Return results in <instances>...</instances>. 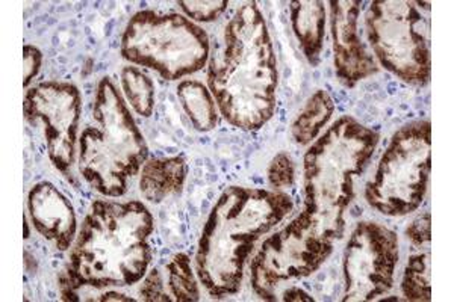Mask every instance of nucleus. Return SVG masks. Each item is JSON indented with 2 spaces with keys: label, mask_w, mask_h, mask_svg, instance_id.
I'll return each instance as SVG.
<instances>
[{
  "label": "nucleus",
  "mask_w": 454,
  "mask_h": 302,
  "mask_svg": "<svg viewBox=\"0 0 454 302\" xmlns=\"http://www.w3.org/2000/svg\"><path fill=\"white\" fill-rule=\"evenodd\" d=\"M29 237V226H27V220H25V239Z\"/></svg>",
  "instance_id": "cd10ccee"
},
{
  "label": "nucleus",
  "mask_w": 454,
  "mask_h": 302,
  "mask_svg": "<svg viewBox=\"0 0 454 302\" xmlns=\"http://www.w3.org/2000/svg\"><path fill=\"white\" fill-rule=\"evenodd\" d=\"M291 25L306 59L318 64L325 35V6L317 0H297L289 6Z\"/></svg>",
  "instance_id": "2eb2a0df"
},
{
  "label": "nucleus",
  "mask_w": 454,
  "mask_h": 302,
  "mask_svg": "<svg viewBox=\"0 0 454 302\" xmlns=\"http://www.w3.org/2000/svg\"><path fill=\"white\" fill-rule=\"evenodd\" d=\"M186 162L181 156L147 160L140 171L141 195L160 205L171 195L179 194L185 185Z\"/></svg>",
  "instance_id": "4468645a"
},
{
  "label": "nucleus",
  "mask_w": 454,
  "mask_h": 302,
  "mask_svg": "<svg viewBox=\"0 0 454 302\" xmlns=\"http://www.w3.org/2000/svg\"><path fill=\"white\" fill-rule=\"evenodd\" d=\"M403 297L408 301H432V257L419 252L411 257L403 274Z\"/></svg>",
  "instance_id": "a211bd4d"
},
{
  "label": "nucleus",
  "mask_w": 454,
  "mask_h": 302,
  "mask_svg": "<svg viewBox=\"0 0 454 302\" xmlns=\"http://www.w3.org/2000/svg\"><path fill=\"white\" fill-rule=\"evenodd\" d=\"M368 42L387 72L411 85H426L432 74L430 25L413 2L377 0L365 16Z\"/></svg>",
  "instance_id": "6e6552de"
},
{
  "label": "nucleus",
  "mask_w": 454,
  "mask_h": 302,
  "mask_svg": "<svg viewBox=\"0 0 454 302\" xmlns=\"http://www.w3.org/2000/svg\"><path fill=\"white\" fill-rule=\"evenodd\" d=\"M282 301H289V302H310L314 301V298L310 297L309 293L305 292L303 289H300V287L293 286L288 287L286 290H284L282 293V298H280Z\"/></svg>",
  "instance_id": "a878e982"
},
{
  "label": "nucleus",
  "mask_w": 454,
  "mask_h": 302,
  "mask_svg": "<svg viewBox=\"0 0 454 302\" xmlns=\"http://www.w3.org/2000/svg\"><path fill=\"white\" fill-rule=\"evenodd\" d=\"M333 250V242L318 235L299 215L267 237L250 261V283L265 301L278 299L282 283L306 278L320 269Z\"/></svg>",
  "instance_id": "1a4fd4ad"
},
{
  "label": "nucleus",
  "mask_w": 454,
  "mask_h": 302,
  "mask_svg": "<svg viewBox=\"0 0 454 302\" xmlns=\"http://www.w3.org/2000/svg\"><path fill=\"white\" fill-rule=\"evenodd\" d=\"M295 166L286 153L274 156L269 166V183L274 190H286L294 185Z\"/></svg>",
  "instance_id": "412c9836"
},
{
  "label": "nucleus",
  "mask_w": 454,
  "mask_h": 302,
  "mask_svg": "<svg viewBox=\"0 0 454 302\" xmlns=\"http://www.w3.org/2000/svg\"><path fill=\"white\" fill-rule=\"evenodd\" d=\"M140 295L143 301H173V298L167 295L164 280L156 267L145 275V282L141 284Z\"/></svg>",
  "instance_id": "5701e85b"
},
{
  "label": "nucleus",
  "mask_w": 454,
  "mask_h": 302,
  "mask_svg": "<svg viewBox=\"0 0 454 302\" xmlns=\"http://www.w3.org/2000/svg\"><path fill=\"white\" fill-rule=\"evenodd\" d=\"M43 53L38 50L35 46L27 44L23 49V67H25V81L23 85L25 88L29 87V83L32 82V79L38 74L40 68H42Z\"/></svg>",
  "instance_id": "393cba45"
},
{
  "label": "nucleus",
  "mask_w": 454,
  "mask_h": 302,
  "mask_svg": "<svg viewBox=\"0 0 454 302\" xmlns=\"http://www.w3.org/2000/svg\"><path fill=\"white\" fill-rule=\"evenodd\" d=\"M120 50L130 64L155 70L167 81H177L207 66L211 44L207 32L190 19L145 10L130 19Z\"/></svg>",
  "instance_id": "423d86ee"
},
{
  "label": "nucleus",
  "mask_w": 454,
  "mask_h": 302,
  "mask_svg": "<svg viewBox=\"0 0 454 302\" xmlns=\"http://www.w3.org/2000/svg\"><path fill=\"white\" fill-rule=\"evenodd\" d=\"M177 97L199 132H211L212 128H215L218 123L217 103L203 83L184 81L177 87Z\"/></svg>",
  "instance_id": "dca6fc26"
},
{
  "label": "nucleus",
  "mask_w": 454,
  "mask_h": 302,
  "mask_svg": "<svg viewBox=\"0 0 454 302\" xmlns=\"http://www.w3.org/2000/svg\"><path fill=\"white\" fill-rule=\"evenodd\" d=\"M168 287L176 301H199L200 290L196 274L192 271V260L185 252H179L167 263Z\"/></svg>",
  "instance_id": "aec40b11"
},
{
  "label": "nucleus",
  "mask_w": 454,
  "mask_h": 302,
  "mask_svg": "<svg viewBox=\"0 0 454 302\" xmlns=\"http://www.w3.org/2000/svg\"><path fill=\"white\" fill-rule=\"evenodd\" d=\"M406 236L413 246H428L432 241V216L430 212L419 216L406 228Z\"/></svg>",
  "instance_id": "b1692460"
},
{
  "label": "nucleus",
  "mask_w": 454,
  "mask_h": 302,
  "mask_svg": "<svg viewBox=\"0 0 454 302\" xmlns=\"http://www.w3.org/2000/svg\"><path fill=\"white\" fill-rule=\"evenodd\" d=\"M379 135L353 117H340L315 139L303 160L305 209L300 213L318 235L335 242L346 231L355 179L376 151Z\"/></svg>",
  "instance_id": "20e7f679"
},
{
  "label": "nucleus",
  "mask_w": 454,
  "mask_h": 302,
  "mask_svg": "<svg viewBox=\"0 0 454 302\" xmlns=\"http://www.w3.org/2000/svg\"><path fill=\"white\" fill-rule=\"evenodd\" d=\"M121 88L126 102L141 117L149 118L155 109V83L137 67L121 70Z\"/></svg>",
  "instance_id": "6ab92c4d"
},
{
  "label": "nucleus",
  "mask_w": 454,
  "mask_h": 302,
  "mask_svg": "<svg viewBox=\"0 0 454 302\" xmlns=\"http://www.w3.org/2000/svg\"><path fill=\"white\" fill-rule=\"evenodd\" d=\"M278 59L258 4L239 6L207 59V87L227 123L256 130L273 117Z\"/></svg>",
  "instance_id": "f03ea898"
},
{
  "label": "nucleus",
  "mask_w": 454,
  "mask_h": 302,
  "mask_svg": "<svg viewBox=\"0 0 454 302\" xmlns=\"http://www.w3.org/2000/svg\"><path fill=\"white\" fill-rule=\"evenodd\" d=\"M398 256V237L393 230L372 221L359 222L344 252L342 301H372L389 292Z\"/></svg>",
  "instance_id": "9d476101"
},
{
  "label": "nucleus",
  "mask_w": 454,
  "mask_h": 302,
  "mask_svg": "<svg viewBox=\"0 0 454 302\" xmlns=\"http://www.w3.org/2000/svg\"><path fill=\"white\" fill-rule=\"evenodd\" d=\"M329 5L336 76L347 87H355L379 72L376 59L368 53L357 31L361 2L332 0Z\"/></svg>",
  "instance_id": "f8f14e48"
},
{
  "label": "nucleus",
  "mask_w": 454,
  "mask_h": 302,
  "mask_svg": "<svg viewBox=\"0 0 454 302\" xmlns=\"http://www.w3.org/2000/svg\"><path fill=\"white\" fill-rule=\"evenodd\" d=\"M94 299L96 301H135V298L126 297L123 293L119 292H106L104 295H98Z\"/></svg>",
  "instance_id": "bb28decb"
},
{
  "label": "nucleus",
  "mask_w": 454,
  "mask_h": 302,
  "mask_svg": "<svg viewBox=\"0 0 454 302\" xmlns=\"http://www.w3.org/2000/svg\"><path fill=\"white\" fill-rule=\"evenodd\" d=\"M181 10L185 12L186 16L190 17L192 20L203 21V23H209V21L217 20L218 17L222 16L223 12L227 10L229 2L227 0H212V2H179Z\"/></svg>",
  "instance_id": "4be33fe9"
},
{
  "label": "nucleus",
  "mask_w": 454,
  "mask_h": 302,
  "mask_svg": "<svg viewBox=\"0 0 454 302\" xmlns=\"http://www.w3.org/2000/svg\"><path fill=\"white\" fill-rule=\"evenodd\" d=\"M432 169V126L428 120L403 126L379 160L365 188V200L385 216H404L419 209L427 194Z\"/></svg>",
  "instance_id": "0eeeda50"
},
{
  "label": "nucleus",
  "mask_w": 454,
  "mask_h": 302,
  "mask_svg": "<svg viewBox=\"0 0 454 302\" xmlns=\"http://www.w3.org/2000/svg\"><path fill=\"white\" fill-rule=\"evenodd\" d=\"M27 209L36 231L59 252L72 248L78 236V222L72 203L51 182H40L27 197Z\"/></svg>",
  "instance_id": "ddd939ff"
},
{
  "label": "nucleus",
  "mask_w": 454,
  "mask_h": 302,
  "mask_svg": "<svg viewBox=\"0 0 454 302\" xmlns=\"http://www.w3.org/2000/svg\"><path fill=\"white\" fill-rule=\"evenodd\" d=\"M153 216L141 201H94L73 244L70 263L58 277L62 301H81L82 287L100 290L141 282L153 257Z\"/></svg>",
  "instance_id": "f257e3e1"
},
{
  "label": "nucleus",
  "mask_w": 454,
  "mask_h": 302,
  "mask_svg": "<svg viewBox=\"0 0 454 302\" xmlns=\"http://www.w3.org/2000/svg\"><path fill=\"white\" fill-rule=\"evenodd\" d=\"M147 143L111 77L98 85L91 124L79 136V173L98 194L121 197L143 168Z\"/></svg>",
  "instance_id": "39448f33"
},
{
  "label": "nucleus",
  "mask_w": 454,
  "mask_h": 302,
  "mask_svg": "<svg viewBox=\"0 0 454 302\" xmlns=\"http://www.w3.org/2000/svg\"><path fill=\"white\" fill-rule=\"evenodd\" d=\"M23 112L32 126H42L47 154L53 166L62 174H68L76 160L82 112L78 88L68 82H43L32 87L25 94Z\"/></svg>",
  "instance_id": "9b49d317"
},
{
  "label": "nucleus",
  "mask_w": 454,
  "mask_h": 302,
  "mask_svg": "<svg viewBox=\"0 0 454 302\" xmlns=\"http://www.w3.org/2000/svg\"><path fill=\"white\" fill-rule=\"evenodd\" d=\"M294 209L285 192L262 188L229 186L207 216L197 245L196 274L214 298L241 289L246 263L256 242Z\"/></svg>",
  "instance_id": "7ed1b4c3"
},
{
  "label": "nucleus",
  "mask_w": 454,
  "mask_h": 302,
  "mask_svg": "<svg viewBox=\"0 0 454 302\" xmlns=\"http://www.w3.org/2000/svg\"><path fill=\"white\" fill-rule=\"evenodd\" d=\"M335 112V103L325 89H318L310 96L306 102L305 108L300 111L299 115L293 123L291 134L295 143L300 145H308L312 143L325 124L331 121Z\"/></svg>",
  "instance_id": "f3484780"
}]
</instances>
